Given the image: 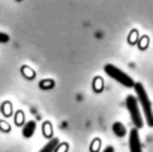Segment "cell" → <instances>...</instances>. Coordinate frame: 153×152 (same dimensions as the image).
Returning a JSON list of instances; mask_svg holds the SVG:
<instances>
[{"instance_id": "cell-7", "label": "cell", "mask_w": 153, "mask_h": 152, "mask_svg": "<svg viewBox=\"0 0 153 152\" xmlns=\"http://www.w3.org/2000/svg\"><path fill=\"white\" fill-rule=\"evenodd\" d=\"M113 130H114L116 136H119V137H123V136L126 134V130H125L123 124H120V122H116V124L113 125Z\"/></svg>"}, {"instance_id": "cell-4", "label": "cell", "mask_w": 153, "mask_h": 152, "mask_svg": "<svg viewBox=\"0 0 153 152\" xmlns=\"http://www.w3.org/2000/svg\"><path fill=\"white\" fill-rule=\"evenodd\" d=\"M129 149H131V152H143L141 140H140V134H138L137 128L131 130V134H129Z\"/></svg>"}, {"instance_id": "cell-5", "label": "cell", "mask_w": 153, "mask_h": 152, "mask_svg": "<svg viewBox=\"0 0 153 152\" xmlns=\"http://www.w3.org/2000/svg\"><path fill=\"white\" fill-rule=\"evenodd\" d=\"M35 130H36V122L35 121H29L24 125V128H23V136L26 139H29V137H32L35 134Z\"/></svg>"}, {"instance_id": "cell-1", "label": "cell", "mask_w": 153, "mask_h": 152, "mask_svg": "<svg viewBox=\"0 0 153 152\" xmlns=\"http://www.w3.org/2000/svg\"><path fill=\"white\" fill-rule=\"evenodd\" d=\"M135 94H137V100L140 107L143 109V113L146 116V122L150 128H153V110H152V104L150 100L147 97V92L143 86V83H135Z\"/></svg>"}, {"instance_id": "cell-10", "label": "cell", "mask_w": 153, "mask_h": 152, "mask_svg": "<svg viewBox=\"0 0 153 152\" xmlns=\"http://www.w3.org/2000/svg\"><path fill=\"white\" fill-rule=\"evenodd\" d=\"M0 128H3V131H9V125L3 121H0Z\"/></svg>"}, {"instance_id": "cell-8", "label": "cell", "mask_w": 153, "mask_h": 152, "mask_svg": "<svg viewBox=\"0 0 153 152\" xmlns=\"http://www.w3.org/2000/svg\"><path fill=\"white\" fill-rule=\"evenodd\" d=\"M8 41H9V35L0 32V42H8Z\"/></svg>"}, {"instance_id": "cell-3", "label": "cell", "mask_w": 153, "mask_h": 152, "mask_svg": "<svg viewBox=\"0 0 153 152\" xmlns=\"http://www.w3.org/2000/svg\"><path fill=\"white\" fill-rule=\"evenodd\" d=\"M126 107H128V110H129V115H131V119H132L135 128H137V130L143 128L144 121H143V116H141V110H140V104H138L137 97L128 95V97H126Z\"/></svg>"}, {"instance_id": "cell-12", "label": "cell", "mask_w": 153, "mask_h": 152, "mask_svg": "<svg viewBox=\"0 0 153 152\" xmlns=\"http://www.w3.org/2000/svg\"><path fill=\"white\" fill-rule=\"evenodd\" d=\"M17 2H23V0H17Z\"/></svg>"}, {"instance_id": "cell-6", "label": "cell", "mask_w": 153, "mask_h": 152, "mask_svg": "<svg viewBox=\"0 0 153 152\" xmlns=\"http://www.w3.org/2000/svg\"><path fill=\"white\" fill-rule=\"evenodd\" d=\"M57 146H59V139L54 137V139H51L50 142H47V145H45L39 152H54Z\"/></svg>"}, {"instance_id": "cell-11", "label": "cell", "mask_w": 153, "mask_h": 152, "mask_svg": "<svg viewBox=\"0 0 153 152\" xmlns=\"http://www.w3.org/2000/svg\"><path fill=\"white\" fill-rule=\"evenodd\" d=\"M102 152H114V148H113V146H107Z\"/></svg>"}, {"instance_id": "cell-2", "label": "cell", "mask_w": 153, "mask_h": 152, "mask_svg": "<svg viewBox=\"0 0 153 152\" xmlns=\"http://www.w3.org/2000/svg\"><path fill=\"white\" fill-rule=\"evenodd\" d=\"M104 71H105V74L108 75V77H111L113 80L119 82V83L123 85L125 88H135V82L129 77L126 72H123L122 69H119L117 66H114V65H111V63H107V65L104 66Z\"/></svg>"}, {"instance_id": "cell-9", "label": "cell", "mask_w": 153, "mask_h": 152, "mask_svg": "<svg viewBox=\"0 0 153 152\" xmlns=\"http://www.w3.org/2000/svg\"><path fill=\"white\" fill-rule=\"evenodd\" d=\"M23 72L27 75V77H33V72H32V71H30L27 66H24V68H23Z\"/></svg>"}]
</instances>
